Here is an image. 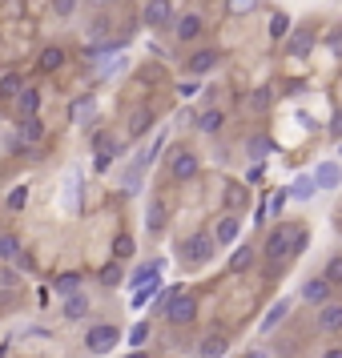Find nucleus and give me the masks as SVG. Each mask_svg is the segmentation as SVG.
Instances as JSON below:
<instances>
[{"instance_id":"1","label":"nucleus","mask_w":342,"mask_h":358,"mask_svg":"<svg viewBox=\"0 0 342 358\" xmlns=\"http://www.w3.org/2000/svg\"><path fill=\"white\" fill-rule=\"evenodd\" d=\"M165 318H169L173 326H190L197 318V298H194V294H181V290H169Z\"/></svg>"},{"instance_id":"2","label":"nucleus","mask_w":342,"mask_h":358,"mask_svg":"<svg viewBox=\"0 0 342 358\" xmlns=\"http://www.w3.org/2000/svg\"><path fill=\"white\" fill-rule=\"evenodd\" d=\"M213 234H194L181 242V266H206L213 258Z\"/></svg>"},{"instance_id":"3","label":"nucleus","mask_w":342,"mask_h":358,"mask_svg":"<svg viewBox=\"0 0 342 358\" xmlns=\"http://www.w3.org/2000/svg\"><path fill=\"white\" fill-rule=\"evenodd\" d=\"M117 338H121L117 326H93V330L85 334V346H89L93 355H109V350L117 346Z\"/></svg>"},{"instance_id":"4","label":"nucleus","mask_w":342,"mask_h":358,"mask_svg":"<svg viewBox=\"0 0 342 358\" xmlns=\"http://www.w3.org/2000/svg\"><path fill=\"white\" fill-rule=\"evenodd\" d=\"M290 238H294V229L290 226H278L270 238H266V258L278 262V258H290Z\"/></svg>"},{"instance_id":"5","label":"nucleus","mask_w":342,"mask_h":358,"mask_svg":"<svg viewBox=\"0 0 342 358\" xmlns=\"http://www.w3.org/2000/svg\"><path fill=\"white\" fill-rule=\"evenodd\" d=\"M141 17H145V24H149V29H165V24L173 20V4H169V0H149Z\"/></svg>"},{"instance_id":"6","label":"nucleus","mask_w":342,"mask_h":358,"mask_svg":"<svg viewBox=\"0 0 342 358\" xmlns=\"http://www.w3.org/2000/svg\"><path fill=\"white\" fill-rule=\"evenodd\" d=\"M169 173H173L178 181H194V178H197V157L190 153V149L173 153V162H169Z\"/></svg>"},{"instance_id":"7","label":"nucleus","mask_w":342,"mask_h":358,"mask_svg":"<svg viewBox=\"0 0 342 358\" xmlns=\"http://www.w3.org/2000/svg\"><path fill=\"white\" fill-rule=\"evenodd\" d=\"M330 282L326 278H310V282H302V298H306L310 306H322V302H330Z\"/></svg>"},{"instance_id":"8","label":"nucleus","mask_w":342,"mask_h":358,"mask_svg":"<svg viewBox=\"0 0 342 358\" xmlns=\"http://www.w3.org/2000/svg\"><path fill=\"white\" fill-rule=\"evenodd\" d=\"M314 185H318V189H339L342 185V169L334 162H322L318 169H314Z\"/></svg>"},{"instance_id":"9","label":"nucleus","mask_w":342,"mask_h":358,"mask_svg":"<svg viewBox=\"0 0 342 358\" xmlns=\"http://www.w3.org/2000/svg\"><path fill=\"white\" fill-rule=\"evenodd\" d=\"M93 153H97V169H109V162H113V153H117V141L109 133H97L93 137Z\"/></svg>"},{"instance_id":"10","label":"nucleus","mask_w":342,"mask_h":358,"mask_svg":"<svg viewBox=\"0 0 342 358\" xmlns=\"http://www.w3.org/2000/svg\"><path fill=\"white\" fill-rule=\"evenodd\" d=\"M318 326H322L326 334H339V330H342V306H339V302H322Z\"/></svg>"},{"instance_id":"11","label":"nucleus","mask_w":342,"mask_h":358,"mask_svg":"<svg viewBox=\"0 0 342 358\" xmlns=\"http://www.w3.org/2000/svg\"><path fill=\"white\" fill-rule=\"evenodd\" d=\"M238 234H242V222H238V217H222L218 229H213V242L229 245V242H238Z\"/></svg>"},{"instance_id":"12","label":"nucleus","mask_w":342,"mask_h":358,"mask_svg":"<svg viewBox=\"0 0 342 358\" xmlns=\"http://www.w3.org/2000/svg\"><path fill=\"white\" fill-rule=\"evenodd\" d=\"M61 314H65L69 322L85 318V314H89V298H85L81 290H77V294H69V298H65V310H61Z\"/></svg>"},{"instance_id":"13","label":"nucleus","mask_w":342,"mask_h":358,"mask_svg":"<svg viewBox=\"0 0 342 358\" xmlns=\"http://www.w3.org/2000/svg\"><path fill=\"white\" fill-rule=\"evenodd\" d=\"M201 29H206V24H201V17H194V13H190V17H181L178 24H173L178 41H194V36H201Z\"/></svg>"},{"instance_id":"14","label":"nucleus","mask_w":342,"mask_h":358,"mask_svg":"<svg viewBox=\"0 0 342 358\" xmlns=\"http://www.w3.org/2000/svg\"><path fill=\"white\" fill-rule=\"evenodd\" d=\"M41 137H45V125L36 121V113L33 117H20V141H24V145H36Z\"/></svg>"},{"instance_id":"15","label":"nucleus","mask_w":342,"mask_h":358,"mask_svg":"<svg viewBox=\"0 0 342 358\" xmlns=\"http://www.w3.org/2000/svg\"><path fill=\"white\" fill-rule=\"evenodd\" d=\"M226 346H229V342L222 338V334H206L201 346H197V355H201V358H222V355H226Z\"/></svg>"},{"instance_id":"16","label":"nucleus","mask_w":342,"mask_h":358,"mask_svg":"<svg viewBox=\"0 0 342 358\" xmlns=\"http://www.w3.org/2000/svg\"><path fill=\"white\" fill-rule=\"evenodd\" d=\"M36 105H41V93L24 85V89L17 93V109H20V117H33V113H36Z\"/></svg>"},{"instance_id":"17","label":"nucleus","mask_w":342,"mask_h":358,"mask_svg":"<svg viewBox=\"0 0 342 358\" xmlns=\"http://www.w3.org/2000/svg\"><path fill=\"white\" fill-rule=\"evenodd\" d=\"M145 226H149V234H162V229H165V206H162V201H149Z\"/></svg>"},{"instance_id":"18","label":"nucleus","mask_w":342,"mask_h":358,"mask_svg":"<svg viewBox=\"0 0 342 358\" xmlns=\"http://www.w3.org/2000/svg\"><path fill=\"white\" fill-rule=\"evenodd\" d=\"M213 65H218V49H201V52L190 57V69H194V73H210Z\"/></svg>"},{"instance_id":"19","label":"nucleus","mask_w":342,"mask_h":358,"mask_svg":"<svg viewBox=\"0 0 342 358\" xmlns=\"http://www.w3.org/2000/svg\"><path fill=\"white\" fill-rule=\"evenodd\" d=\"M93 109H97V105H93V97H81V101H73V105H69V117H73L77 125H85V121L93 117Z\"/></svg>"},{"instance_id":"20","label":"nucleus","mask_w":342,"mask_h":358,"mask_svg":"<svg viewBox=\"0 0 342 358\" xmlns=\"http://www.w3.org/2000/svg\"><path fill=\"white\" fill-rule=\"evenodd\" d=\"M157 270H162L157 262H149V266H137V270H133V282H129V286H137V290H141V286H149V282H157Z\"/></svg>"},{"instance_id":"21","label":"nucleus","mask_w":342,"mask_h":358,"mask_svg":"<svg viewBox=\"0 0 342 358\" xmlns=\"http://www.w3.org/2000/svg\"><path fill=\"white\" fill-rule=\"evenodd\" d=\"M310 49H314V33H310V29L294 33V41H290V57H306Z\"/></svg>"},{"instance_id":"22","label":"nucleus","mask_w":342,"mask_h":358,"mask_svg":"<svg viewBox=\"0 0 342 358\" xmlns=\"http://www.w3.org/2000/svg\"><path fill=\"white\" fill-rule=\"evenodd\" d=\"M20 258V242L13 234H0V262H17Z\"/></svg>"},{"instance_id":"23","label":"nucleus","mask_w":342,"mask_h":358,"mask_svg":"<svg viewBox=\"0 0 342 358\" xmlns=\"http://www.w3.org/2000/svg\"><path fill=\"white\" fill-rule=\"evenodd\" d=\"M222 121H226V117L218 113V109H206V113L197 117V129H201V133H218V129H222Z\"/></svg>"},{"instance_id":"24","label":"nucleus","mask_w":342,"mask_h":358,"mask_svg":"<svg viewBox=\"0 0 342 358\" xmlns=\"http://www.w3.org/2000/svg\"><path fill=\"white\" fill-rule=\"evenodd\" d=\"M65 65V52L57 49V45H49V49L41 52V69H45V73H52V69H61Z\"/></svg>"},{"instance_id":"25","label":"nucleus","mask_w":342,"mask_h":358,"mask_svg":"<svg viewBox=\"0 0 342 358\" xmlns=\"http://www.w3.org/2000/svg\"><path fill=\"white\" fill-rule=\"evenodd\" d=\"M52 290H57V294H65V298H69V294H77V290H81V278H77V274H61L57 282H52Z\"/></svg>"},{"instance_id":"26","label":"nucleus","mask_w":342,"mask_h":358,"mask_svg":"<svg viewBox=\"0 0 342 358\" xmlns=\"http://www.w3.org/2000/svg\"><path fill=\"white\" fill-rule=\"evenodd\" d=\"M270 36H274V41L290 36V17H286V13H274V17H270Z\"/></svg>"},{"instance_id":"27","label":"nucleus","mask_w":342,"mask_h":358,"mask_svg":"<svg viewBox=\"0 0 342 358\" xmlns=\"http://www.w3.org/2000/svg\"><path fill=\"white\" fill-rule=\"evenodd\" d=\"M20 89H24V81H20L17 73H8V77H0V97H17Z\"/></svg>"},{"instance_id":"28","label":"nucleus","mask_w":342,"mask_h":358,"mask_svg":"<svg viewBox=\"0 0 342 358\" xmlns=\"http://www.w3.org/2000/svg\"><path fill=\"white\" fill-rule=\"evenodd\" d=\"M133 254H137V250H133V238L129 234H121V238L113 242V258L121 262V258H133Z\"/></svg>"},{"instance_id":"29","label":"nucleus","mask_w":342,"mask_h":358,"mask_svg":"<svg viewBox=\"0 0 342 358\" xmlns=\"http://www.w3.org/2000/svg\"><path fill=\"white\" fill-rule=\"evenodd\" d=\"M318 185H314V178H298L294 181V189H290V197H298V201H306L310 194H314Z\"/></svg>"},{"instance_id":"30","label":"nucleus","mask_w":342,"mask_h":358,"mask_svg":"<svg viewBox=\"0 0 342 358\" xmlns=\"http://www.w3.org/2000/svg\"><path fill=\"white\" fill-rule=\"evenodd\" d=\"M149 125H153V113H145V109H141V113H133V121H129V133H133V137H141V133H145Z\"/></svg>"},{"instance_id":"31","label":"nucleus","mask_w":342,"mask_h":358,"mask_svg":"<svg viewBox=\"0 0 342 358\" xmlns=\"http://www.w3.org/2000/svg\"><path fill=\"white\" fill-rule=\"evenodd\" d=\"M326 282H330V286H342V258H330L326 262Z\"/></svg>"},{"instance_id":"32","label":"nucleus","mask_w":342,"mask_h":358,"mask_svg":"<svg viewBox=\"0 0 342 358\" xmlns=\"http://www.w3.org/2000/svg\"><path fill=\"white\" fill-rule=\"evenodd\" d=\"M286 310H290V302H286V298H282L278 306H270V314H266V322H262V330H270L274 322H282V314H286Z\"/></svg>"},{"instance_id":"33","label":"nucleus","mask_w":342,"mask_h":358,"mask_svg":"<svg viewBox=\"0 0 342 358\" xmlns=\"http://www.w3.org/2000/svg\"><path fill=\"white\" fill-rule=\"evenodd\" d=\"M24 201H29V185H17L8 194V210H24Z\"/></svg>"},{"instance_id":"34","label":"nucleus","mask_w":342,"mask_h":358,"mask_svg":"<svg viewBox=\"0 0 342 358\" xmlns=\"http://www.w3.org/2000/svg\"><path fill=\"white\" fill-rule=\"evenodd\" d=\"M77 181H81V173H69V189H65V206L69 210H77Z\"/></svg>"},{"instance_id":"35","label":"nucleus","mask_w":342,"mask_h":358,"mask_svg":"<svg viewBox=\"0 0 342 358\" xmlns=\"http://www.w3.org/2000/svg\"><path fill=\"white\" fill-rule=\"evenodd\" d=\"M250 262H254V254H250V245H245V250H238V254L229 258V270H245Z\"/></svg>"},{"instance_id":"36","label":"nucleus","mask_w":342,"mask_h":358,"mask_svg":"<svg viewBox=\"0 0 342 358\" xmlns=\"http://www.w3.org/2000/svg\"><path fill=\"white\" fill-rule=\"evenodd\" d=\"M306 245H310V234H306V229H294V238H290V254H302Z\"/></svg>"},{"instance_id":"37","label":"nucleus","mask_w":342,"mask_h":358,"mask_svg":"<svg viewBox=\"0 0 342 358\" xmlns=\"http://www.w3.org/2000/svg\"><path fill=\"white\" fill-rule=\"evenodd\" d=\"M101 282H105V286H117V282H121V266H105V270H101Z\"/></svg>"},{"instance_id":"38","label":"nucleus","mask_w":342,"mask_h":358,"mask_svg":"<svg viewBox=\"0 0 342 358\" xmlns=\"http://www.w3.org/2000/svg\"><path fill=\"white\" fill-rule=\"evenodd\" d=\"M73 8H77V0H52V13L57 17H73Z\"/></svg>"},{"instance_id":"39","label":"nucleus","mask_w":342,"mask_h":358,"mask_svg":"<svg viewBox=\"0 0 342 358\" xmlns=\"http://www.w3.org/2000/svg\"><path fill=\"white\" fill-rule=\"evenodd\" d=\"M145 338H149V326H145V322H137V326H133V334H129V342H133V346H141Z\"/></svg>"},{"instance_id":"40","label":"nucleus","mask_w":342,"mask_h":358,"mask_svg":"<svg viewBox=\"0 0 342 358\" xmlns=\"http://www.w3.org/2000/svg\"><path fill=\"white\" fill-rule=\"evenodd\" d=\"M326 45H330V52H334V57H342V29H334V33L326 36Z\"/></svg>"},{"instance_id":"41","label":"nucleus","mask_w":342,"mask_h":358,"mask_svg":"<svg viewBox=\"0 0 342 358\" xmlns=\"http://www.w3.org/2000/svg\"><path fill=\"white\" fill-rule=\"evenodd\" d=\"M250 105H254V109H266V105H270V89H258V93L250 97Z\"/></svg>"},{"instance_id":"42","label":"nucleus","mask_w":342,"mask_h":358,"mask_svg":"<svg viewBox=\"0 0 342 358\" xmlns=\"http://www.w3.org/2000/svg\"><path fill=\"white\" fill-rule=\"evenodd\" d=\"M286 197H290V194H274L270 201H266V210H270V213H282V206H286Z\"/></svg>"},{"instance_id":"43","label":"nucleus","mask_w":342,"mask_h":358,"mask_svg":"<svg viewBox=\"0 0 342 358\" xmlns=\"http://www.w3.org/2000/svg\"><path fill=\"white\" fill-rule=\"evenodd\" d=\"M226 201H229V206H242V201H245V194L238 189V185H229V189H226Z\"/></svg>"},{"instance_id":"44","label":"nucleus","mask_w":342,"mask_h":358,"mask_svg":"<svg viewBox=\"0 0 342 358\" xmlns=\"http://www.w3.org/2000/svg\"><path fill=\"white\" fill-rule=\"evenodd\" d=\"M250 149H254V157H266V153H270V141H262V137H254V141H250Z\"/></svg>"},{"instance_id":"45","label":"nucleus","mask_w":342,"mask_h":358,"mask_svg":"<svg viewBox=\"0 0 342 358\" xmlns=\"http://www.w3.org/2000/svg\"><path fill=\"white\" fill-rule=\"evenodd\" d=\"M178 93H181V97H197V93H201V85H197V81H185Z\"/></svg>"},{"instance_id":"46","label":"nucleus","mask_w":342,"mask_h":358,"mask_svg":"<svg viewBox=\"0 0 342 358\" xmlns=\"http://www.w3.org/2000/svg\"><path fill=\"white\" fill-rule=\"evenodd\" d=\"M229 8H234V13H250V8H254V0H229Z\"/></svg>"},{"instance_id":"47","label":"nucleus","mask_w":342,"mask_h":358,"mask_svg":"<svg viewBox=\"0 0 342 358\" xmlns=\"http://www.w3.org/2000/svg\"><path fill=\"white\" fill-rule=\"evenodd\" d=\"M330 137H339L342 141V113H334V121H330Z\"/></svg>"},{"instance_id":"48","label":"nucleus","mask_w":342,"mask_h":358,"mask_svg":"<svg viewBox=\"0 0 342 358\" xmlns=\"http://www.w3.org/2000/svg\"><path fill=\"white\" fill-rule=\"evenodd\" d=\"M322 358H342V346H330V350H326Z\"/></svg>"},{"instance_id":"49","label":"nucleus","mask_w":342,"mask_h":358,"mask_svg":"<svg viewBox=\"0 0 342 358\" xmlns=\"http://www.w3.org/2000/svg\"><path fill=\"white\" fill-rule=\"evenodd\" d=\"M125 358H149L145 350H133V355H125Z\"/></svg>"},{"instance_id":"50","label":"nucleus","mask_w":342,"mask_h":358,"mask_svg":"<svg viewBox=\"0 0 342 358\" xmlns=\"http://www.w3.org/2000/svg\"><path fill=\"white\" fill-rule=\"evenodd\" d=\"M245 358H266V355H262V350H254V355H245Z\"/></svg>"},{"instance_id":"51","label":"nucleus","mask_w":342,"mask_h":358,"mask_svg":"<svg viewBox=\"0 0 342 358\" xmlns=\"http://www.w3.org/2000/svg\"><path fill=\"white\" fill-rule=\"evenodd\" d=\"M339 226H342V217H339Z\"/></svg>"},{"instance_id":"52","label":"nucleus","mask_w":342,"mask_h":358,"mask_svg":"<svg viewBox=\"0 0 342 358\" xmlns=\"http://www.w3.org/2000/svg\"><path fill=\"white\" fill-rule=\"evenodd\" d=\"M339 153H342V149H339Z\"/></svg>"}]
</instances>
